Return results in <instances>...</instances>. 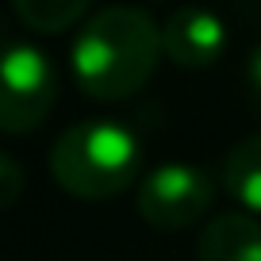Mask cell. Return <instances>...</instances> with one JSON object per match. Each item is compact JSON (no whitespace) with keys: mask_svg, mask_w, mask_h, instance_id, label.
Segmentation results:
<instances>
[{"mask_svg":"<svg viewBox=\"0 0 261 261\" xmlns=\"http://www.w3.org/2000/svg\"><path fill=\"white\" fill-rule=\"evenodd\" d=\"M219 180L246 212L261 215V135H250L227 150L219 165Z\"/></svg>","mask_w":261,"mask_h":261,"instance_id":"7","label":"cell"},{"mask_svg":"<svg viewBox=\"0 0 261 261\" xmlns=\"http://www.w3.org/2000/svg\"><path fill=\"white\" fill-rule=\"evenodd\" d=\"M162 46L165 58L180 69H207L223 58L227 46V27L215 12L207 8H180L165 19L162 27Z\"/></svg>","mask_w":261,"mask_h":261,"instance_id":"5","label":"cell"},{"mask_svg":"<svg viewBox=\"0 0 261 261\" xmlns=\"http://www.w3.org/2000/svg\"><path fill=\"white\" fill-rule=\"evenodd\" d=\"M165 54L162 31L139 8H104L81 27L73 42V77L85 96L100 104L127 100L154 77Z\"/></svg>","mask_w":261,"mask_h":261,"instance_id":"1","label":"cell"},{"mask_svg":"<svg viewBox=\"0 0 261 261\" xmlns=\"http://www.w3.org/2000/svg\"><path fill=\"white\" fill-rule=\"evenodd\" d=\"M246 85H250V96L261 104V46H253L250 62H246Z\"/></svg>","mask_w":261,"mask_h":261,"instance_id":"10","label":"cell"},{"mask_svg":"<svg viewBox=\"0 0 261 261\" xmlns=\"http://www.w3.org/2000/svg\"><path fill=\"white\" fill-rule=\"evenodd\" d=\"M0 177H4V196H0V204L12 207L16 204V192H19V165L12 158H0Z\"/></svg>","mask_w":261,"mask_h":261,"instance_id":"9","label":"cell"},{"mask_svg":"<svg viewBox=\"0 0 261 261\" xmlns=\"http://www.w3.org/2000/svg\"><path fill=\"white\" fill-rule=\"evenodd\" d=\"M142 150L123 123H77L50 146V177L77 200H112L139 177Z\"/></svg>","mask_w":261,"mask_h":261,"instance_id":"2","label":"cell"},{"mask_svg":"<svg viewBox=\"0 0 261 261\" xmlns=\"http://www.w3.org/2000/svg\"><path fill=\"white\" fill-rule=\"evenodd\" d=\"M196 261H261V223L246 212H223L204 227Z\"/></svg>","mask_w":261,"mask_h":261,"instance_id":"6","label":"cell"},{"mask_svg":"<svg viewBox=\"0 0 261 261\" xmlns=\"http://www.w3.org/2000/svg\"><path fill=\"white\" fill-rule=\"evenodd\" d=\"M215 200V185L204 169L185 162H165L150 169L139 185V215L158 230H185L204 219Z\"/></svg>","mask_w":261,"mask_h":261,"instance_id":"4","label":"cell"},{"mask_svg":"<svg viewBox=\"0 0 261 261\" xmlns=\"http://www.w3.org/2000/svg\"><path fill=\"white\" fill-rule=\"evenodd\" d=\"M19 23L39 35H58L85 16L89 0H12Z\"/></svg>","mask_w":261,"mask_h":261,"instance_id":"8","label":"cell"},{"mask_svg":"<svg viewBox=\"0 0 261 261\" xmlns=\"http://www.w3.org/2000/svg\"><path fill=\"white\" fill-rule=\"evenodd\" d=\"M58 96V77L39 46L12 42L0 65V127L8 135L35 130L50 115Z\"/></svg>","mask_w":261,"mask_h":261,"instance_id":"3","label":"cell"}]
</instances>
